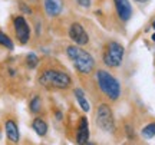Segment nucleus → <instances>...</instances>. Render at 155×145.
<instances>
[{"label": "nucleus", "mask_w": 155, "mask_h": 145, "mask_svg": "<svg viewBox=\"0 0 155 145\" xmlns=\"http://www.w3.org/2000/svg\"><path fill=\"white\" fill-rule=\"evenodd\" d=\"M135 2H138V3H144V2H148V0H135Z\"/></svg>", "instance_id": "nucleus-19"}, {"label": "nucleus", "mask_w": 155, "mask_h": 145, "mask_svg": "<svg viewBox=\"0 0 155 145\" xmlns=\"http://www.w3.org/2000/svg\"><path fill=\"white\" fill-rule=\"evenodd\" d=\"M142 137L147 140H151L155 137V124H148L144 129H142Z\"/></svg>", "instance_id": "nucleus-14"}, {"label": "nucleus", "mask_w": 155, "mask_h": 145, "mask_svg": "<svg viewBox=\"0 0 155 145\" xmlns=\"http://www.w3.org/2000/svg\"><path fill=\"white\" fill-rule=\"evenodd\" d=\"M96 124L101 129H104L106 132H111L114 129V115H112L111 108L102 104L98 106V111H96Z\"/></svg>", "instance_id": "nucleus-5"}, {"label": "nucleus", "mask_w": 155, "mask_h": 145, "mask_svg": "<svg viewBox=\"0 0 155 145\" xmlns=\"http://www.w3.org/2000/svg\"><path fill=\"white\" fill-rule=\"evenodd\" d=\"M115 7L116 12L124 22H127L131 19V15H132V7H131V3L128 0H115Z\"/></svg>", "instance_id": "nucleus-8"}, {"label": "nucleus", "mask_w": 155, "mask_h": 145, "mask_svg": "<svg viewBox=\"0 0 155 145\" xmlns=\"http://www.w3.org/2000/svg\"><path fill=\"white\" fill-rule=\"evenodd\" d=\"M39 82L43 86L56 88V89H68L72 85V79L63 71L56 69H48L39 76Z\"/></svg>", "instance_id": "nucleus-2"}, {"label": "nucleus", "mask_w": 155, "mask_h": 145, "mask_svg": "<svg viewBox=\"0 0 155 145\" xmlns=\"http://www.w3.org/2000/svg\"><path fill=\"white\" fill-rule=\"evenodd\" d=\"M75 98H76L78 104H79V106L82 108L85 112H89L91 111V105H89V102L86 101V98H85V94H83L82 89H75Z\"/></svg>", "instance_id": "nucleus-12"}, {"label": "nucleus", "mask_w": 155, "mask_h": 145, "mask_svg": "<svg viewBox=\"0 0 155 145\" xmlns=\"http://www.w3.org/2000/svg\"><path fill=\"white\" fill-rule=\"evenodd\" d=\"M0 45L6 46L7 49H13V42L10 40V38L7 35L2 33V32H0Z\"/></svg>", "instance_id": "nucleus-15"}, {"label": "nucleus", "mask_w": 155, "mask_h": 145, "mask_svg": "<svg viewBox=\"0 0 155 145\" xmlns=\"http://www.w3.org/2000/svg\"><path fill=\"white\" fill-rule=\"evenodd\" d=\"M152 40H154V42H155V33L152 35Z\"/></svg>", "instance_id": "nucleus-20"}, {"label": "nucleus", "mask_w": 155, "mask_h": 145, "mask_svg": "<svg viewBox=\"0 0 155 145\" xmlns=\"http://www.w3.org/2000/svg\"><path fill=\"white\" fill-rule=\"evenodd\" d=\"M69 36H71V39L79 46L86 45L89 42L88 33L85 32V29H83V26L81 23H73V25H71V28H69Z\"/></svg>", "instance_id": "nucleus-7"}, {"label": "nucleus", "mask_w": 155, "mask_h": 145, "mask_svg": "<svg viewBox=\"0 0 155 145\" xmlns=\"http://www.w3.org/2000/svg\"><path fill=\"white\" fill-rule=\"evenodd\" d=\"M89 141V127H88V119L82 117L81 119V125L78 128L76 134V142L78 144H86Z\"/></svg>", "instance_id": "nucleus-10"}, {"label": "nucleus", "mask_w": 155, "mask_h": 145, "mask_svg": "<svg viewBox=\"0 0 155 145\" xmlns=\"http://www.w3.org/2000/svg\"><path fill=\"white\" fill-rule=\"evenodd\" d=\"M96 81H98L101 91L109 99L116 101L119 98V95H121V85L118 82V79L114 78L109 72H106L104 69H99L96 72Z\"/></svg>", "instance_id": "nucleus-3"}, {"label": "nucleus", "mask_w": 155, "mask_h": 145, "mask_svg": "<svg viewBox=\"0 0 155 145\" xmlns=\"http://www.w3.org/2000/svg\"><path fill=\"white\" fill-rule=\"evenodd\" d=\"M15 32H16V36H17V40L25 45V43H28L29 42V38H30V29H29V25L28 22L25 20V17L22 16H17L15 19Z\"/></svg>", "instance_id": "nucleus-6"}, {"label": "nucleus", "mask_w": 155, "mask_h": 145, "mask_svg": "<svg viewBox=\"0 0 155 145\" xmlns=\"http://www.w3.org/2000/svg\"><path fill=\"white\" fill-rule=\"evenodd\" d=\"M152 28H154V29H155V22H154V23H152Z\"/></svg>", "instance_id": "nucleus-21"}, {"label": "nucleus", "mask_w": 155, "mask_h": 145, "mask_svg": "<svg viewBox=\"0 0 155 145\" xmlns=\"http://www.w3.org/2000/svg\"><path fill=\"white\" fill-rule=\"evenodd\" d=\"M5 129H6V135H7V138L9 141H12L13 144H17L19 142V128H17V125L15 121H6L5 124Z\"/></svg>", "instance_id": "nucleus-11"}, {"label": "nucleus", "mask_w": 155, "mask_h": 145, "mask_svg": "<svg viewBox=\"0 0 155 145\" xmlns=\"http://www.w3.org/2000/svg\"><path fill=\"white\" fill-rule=\"evenodd\" d=\"M32 125H33V129L36 131V134L39 137H45L46 135V132H48V124L45 122L42 118H35Z\"/></svg>", "instance_id": "nucleus-13"}, {"label": "nucleus", "mask_w": 155, "mask_h": 145, "mask_svg": "<svg viewBox=\"0 0 155 145\" xmlns=\"http://www.w3.org/2000/svg\"><path fill=\"white\" fill-rule=\"evenodd\" d=\"M30 111L33 112V114H38L40 111V99H39L38 96H35L32 102H30Z\"/></svg>", "instance_id": "nucleus-16"}, {"label": "nucleus", "mask_w": 155, "mask_h": 145, "mask_svg": "<svg viewBox=\"0 0 155 145\" xmlns=\"http://www.w3.org/2000/svg\"><path fill=\"white\" fill-rule=\"evenodd\" d=\"M66 53L69 56V59L73 62V65L78 69V72L83 73V75H88V73H91L94 71V68H95L94 58L89 55L86 50L79 48V45L68 46Z\"/></svg>", "instance_id": "nucleus-1"}, {"label": "nucleus", "mask_w": 155, "mask_h": 145, "mask_svg": "<svg viewBox=\"0 0 155 145\" xmlns=\"http://www.w3.org/2000/svg\"><path fill=\"white\" fill-rule=\"evenodd\" d=\"M79 2V5L83 6V7H89V5H91V0H78Z\"/></svg>", "instance_id": "nucleus-18"}, {"label": "nucleus", "mask_w": 155, "mask_h": 145, "mask_svg": "<svg viewBox=\"0 0 155 145\" xmlns=\"http://www.w3.org/2000/svg\"><path fill=\"white\" fill-rule=\"evenodd\" d=\"M124 58V46L118 42H111L104 53V63L109 68H116L122 63Z\"/></svg>", "instance_id": "nucleus-4"}, {"label": "nucleus", "mask_w": 155, "mask_h": 145, "mask_svg": "<svg viewBox=\"0 0 155 145\" xmlns=\"http://www.w3.org/2000/svg\"><path fill=\"white\" fill-rule=\"evenodd\" d=\"M26 59H28L29 68H36V65H38V56L35 55V53H29Z\"/></svg>", "instance_id": "nucleus-17"}, {"label": "nucleus", "mask_w": 155, "mask_h": 145, "mask_svg": "<svg viewBox=\"0 0 155 145\" xmlns=\"http://www.w3.org/2000/svg\"><path fill=\"white\" fill-rule=\"evenodd\" d=\"M45 12L46 15L50 17H55L61 15L62 7H63V2L62 0H45Z\"/></svg>", "instance_id": "nucleus-9"}]
</instances>
